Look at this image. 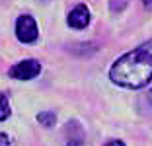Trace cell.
I'll return each instance as SVG.
<instances>
[{
  "label": "cell",
  "mask_w": 152,
  "mask_h": 146,
  "mask_svg": "<svg viewBox=\"0 0 152 146\" xmlns=\"http://www.w3.org/2000/svg\"><path fill=\"white\" fill-rule=\"evenodd\" d=\"M109 78L121 88H144L152 80V39L121 55L109 68Z\"/></svg>",
  "instance_id": "obj_1"
},
{
  "label": "cell",
  "mask_w": 152,
  "mask_h": 146,
  "mask_svg": "<svg viewBox=\"0 0 152 146\" xmlns=\"http://www.w3.org/2000/svg\"><path fill=\"white\" fill-rule=\"evenodd\" d=\"M66 146H84V144H82V140H78V138H70V140L66 142Z\"/></svg>",
  "instance_id": "obj_8"
},
{
  "label": "cell",
  "mask_w": 152,
  "mask_h": 146,
  "mask_svg": "<svg viewBox=\"0 0 152 146\" xmlns=\"http://www.w3.org/2000/svg\"><path fill=\"white\" fill-rule=\"evenodd\" d=\"M16 37H18L20 43H35L37 37H39V27H37L35 20L29 16V14H23L20 16L18 22H16Z\"/></svg>",
  "instance_id": "obj_2"
},
{
  "label": "cell",
  "mask_w": 152,
  "mask_h": 146,
  "mask_svg": "<svg viewBox=\"0 0 152 146\" xmlns=\"http://www.w3.org/2000/svg\"><path fill=\"white\" fill-rule=\"evenodd\" d=\"M146 99H148V105H150V107H152V90H150V92H148V96H146Z\"/></svg>",
  "instance_id": "obj_11"
},
{
  "label": "cell",
  "mask_w": 152,
  "mask_h": 146,
  "mask_svg": "<svg viewBox=\"0 0 152 146\" xmlns=\"http://www.w3.org/2000/svg\"><path fill=\"white\" fill-rule=\"evenodd\" d=\"M12 115V109H10V96L8 93H0V121H6Z\"/></svg>",
  "instance_id": "obj_5"
},
{
  "label": "cell",
  "mask_w": 152,
  "mask_h": 146,
  "mask_svg": "<svg viewBox=\"0 0 152 146\" xmlns=\"http://www.w3.org/2000/svg\"><path fill=\"white\" fill-rule=\"evenodd\" d=\"M37 121L43 127H53L57 123V115H55V111H41L39 115H37Z\"/></svg>",
  "instance_id": "obj_6"
},
{
  "label": "cell",
  "mask_w": 152,
  "mask_h": 146,
  "mask_svg": "<svg viewBox=\"0 0 152 146\" xmlns=\"http://www.w3.org/2000/svg\"><path fill=\"white\" fill-rule=\"evenodd\" d=\"M142 4L146 10H152V0H142Z\"/></svg>",
  "instance_id": "obj_10"
},
{
  "label": "cell",
  "mask_w": 152,
  "mask_h": 146,
  "mask_svg": "<svg viewBox=\"0 0 152 146\" xmlns=\"http://www.w3.org/2000/svg\"><path fill=\"white\" fill-rule=\"evenodd\" d=\"M39 72H41V62L35 58H26V61H20L14 66H10L8 76L14 80H33L35 76H39Z\"/></svg>",
  "instance_id": "obj_3"
},
{
  "label": "cell",
  "mask_w": 152,
  "mask_h": 146,
  "mask_svg": "<svg viewBox=\"0 0 152 146\" xmlns=\"http://www.w3.org/2000/svg\"><path fill=\"white\" fill-rule=\"evenodd\" d=\"M105 146H125V142H121V140H109V142H105Z\"/></svg>",
  "instance_id": "obj_9"
},
{
  "label": "cell",
  "mask_w": 152,
  "mask_h": 146,
  "mask_svg": "<svg viewBox=\"0 0 152 146\" xmlns=\"http://www.w3.org/2000/svg\"><path fill=\"white\" fill-rule=\"evenodd\" d=\"M0 146H12V142H10V137L8 134H0Z\"/></svg>",
  "instance_id": "obj_7"
},
{
  "label": "cell",
  "mask_w": 152,
  "mask_h": 146,
  "mask_svg": "<svg viewBox=\"0 0 152 146\" xmlns=\"http://www.w3.org/2000/svg\"><path fill=\"white\" fill-rule=\"evenodd\" d=\"M66 23L74 29H84V27L90 26V10L86 4H78L68 12Z\"/></svg>",
  "instance_id": "obj_4"
}]
</instances>
